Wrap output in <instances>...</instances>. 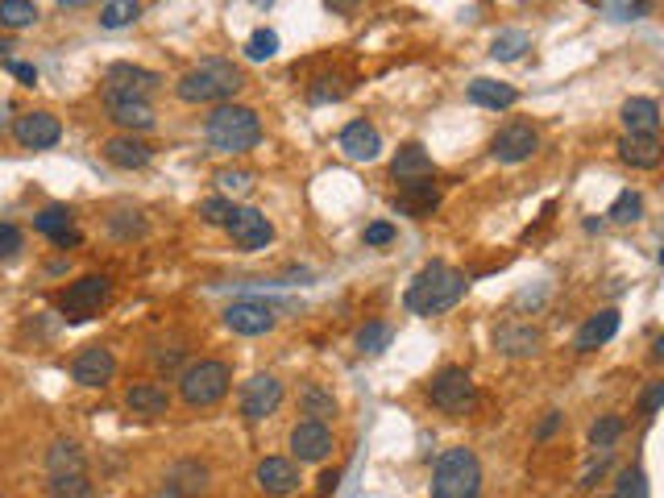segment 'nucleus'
<instances>
[{
    "instance_id": "nucleus-1",
    "label": "nucleus",
    "mask_w": 664,
    "mask_h": 498,
    "mask_svg": "<svg viewBox=\"0 0 664 498\" xmlns=\"http://www.w3.org/2000/svg\"><path fill=\"white\" fill-rule=\"evenodd\" d=\"M465 291H469V279L461 270H453L445 262H432L411 279L403 303H407L411 316H445L465 299Z\"/></svg>"
},
{
    "instance_id": "nucleus-2",
    "label": "nucleus",
    "mask_w": 664,
    "mask_h": 498,
    "mask_svg": "<svg viewBox=\"0 0 664 498\" xmlns=\"http://www.w3.org/2000/svg\"><path fill=\"white\" fill-rule=\"evenodd\" d=\"M204 137H208V146L216 154H249L258 142H262V121L254 108H245V104H216L212 108V117L204 121Z\"/></svg>"
},
{
    "instance_id": "nucleus-3",
    "label": "nucleus",
    "mask_w": 664,
    "mask_h": 498,
    "mask_svg": "<svg viewBox=\"0 0 664 498\" xmlns=\"http://www.w3.org/2000/svg\"><path fill=\"white\" fill-rule=\"evenodd\" d=\"M241 88H245V75L233 63H225V59H208L200 67H191L175 83V92H179L183 104H229Z\"/></svg>"
},
{
    "instance_id": "nucleus-4",
    "label": "nucleus",
    "mask_w": 664,
    "mask_h": 498,
    "mask_svg": "<svg viewBox=\"0 0 664 498\" xmlns=\"http://www.w3.org/2000/svg\"><path fill=\"white\" fill-rule=\"evenodd\" d=\"M432 498H482V461L474 449H445L432 469Z\"/></svg>"
},
{
    "instance_id": "nucleus-5",
    "label": "nucleus",
    "mask_w": 664,
    "mask_h": 498,
    "mask_svg": "<svg viewBox=\"0 0 664 498\" xmlns=\"http://www.w3.org/2000/svg\"><path fill=\"white\" fill-rule=\"evenodd\" d=\"M229 386H233V370L225 362H212V357H204V362H191L179 378V395L183 403L191 407H212L229 395Z\"/></svg>"
},
{
    "instance_id": "nucleus-6",
    "label": "nucleus",
    "mask_w": 664,
    "mask_h": 498,
    "mask_svg": "<svg viewBox=\"0 0 664 498\" xmlns=\"http://www.w3.org/2000/svg\"><path fill=\"white\" fill-rule=\"evenodd\" d=\"M428 399H432V407H440L445 415H465L469 407L478 403V386H474V378H469L461 366H445V370L432 378Z\"/></svg>"
},
{
    "instance_id": "nucleus-7",
    "label": "nucleus",
    "mask_w": 664,
    "mask_h": 498,
    "mask_svg": "<svg viewBox=\"0 0 664 498\" xmlns=\"http://www.w3.org/2000/svg\"><path fill=\"white\" fill-rule=\"evenodd\" d=\"M108 291H113V283H108L104 274H83V279H75V283L63 291L59 308H63L67 320H88V316H96V312L104 308Z\"/></svg>"
},
{
    "instance_id": "nucleus-8",
    "label": "nucleus",
    "mask_w": 664,
    "mask_h": 498,
    "mask_svg": "<svg viewBox=\"0 0 664 498\" xmlns=\"http://www.w3.org/2000/svg\"><path fill=\"white\" fill-rule=\"evenodd\" d=\"M162 83L158 71H146L137 63H113L104 71V96H121V100H146Z\"/></svg>"
},
{
    "instance_id": "nucleus-9",
    "label": "nucleus",
    "mask_w": 664,
    "mask_h": 498,
    "mask_svg": "<svg viewBox=\"0 0 664 498\" xmlns=\"http://www.w3.org/2000/svg\"><path fill=\"white\" fill-rule=\"evenodd\" d=\"M536 150H540V133H536L528 121H511L507 129H498L494 142H490V154H494L498 162H507V166L528 162Z\"/></svg>"
},
{
    "instance_id": "nucleus-10",
    "label": "nucleus",
    "mask_w": 664,
    "mask_h": 498,
    "mask_svg": "<svg viewBox=\"0 0 664 498\" xmlns=\"http://www.w3.org/2000/svg\"><path fill=\"white\" fill-rule=\"evenodd\" d=\"M283 403V382L274 374H254L241 386V415L245 420H266Z\"/></svg>"
},
{
    "instance_id": "nucleus-11",
    "label": "nucleus",
    "mask_w": 664,
    "mask_h": 498,
    "mask_svg": "<svg viewBox=\"0 0 664 498\" xmlns=\"http://www.w3.org/2000/svg\"><path fill=\"white\" fill-rule=\"evenodd\" d=\"M13 137L21 150H50V146H59L63 121L54 113H21L13 121Z\"/></svg>"
},
{
    "instance_id": "nucleus-12",
    "label": "nucleus",
    "mask_w": 664,
    "mask_h": 498,
    "mask_svg": "<svg viewBox=\"0 0 664 498\" xmlns=\"http://www.w3.org/2000/svg\"><path fill=\"white\" fill-rule=\"evenodd\" d=\"M117 374V357L113 349H104V345H88V349H79L75 353V362H71V378L79 386H88V391H96V386H108Z\"/></svg>"
},
{
    "instance_id": "nucleus-13",
    "label": "nucleus",
    "mask_w": 664,
    "mask_h": 498,
    "mask_svg": "<svg viewBox=\"0 0 664 498\" xmlns=\"http://www.w3.org/2000/svg\"><path fill=\"white\" fill-rule=\"evenodd\" d=\"M229 237H233V245L237 249H245V254H254V249H266L270 245V237H274V225L258 212V208H233V216H229Z\"/></svg>"
},
{
    "instance_id": "nucleus-14",
    "label": "nucleus",
    "mask_w": 664,
    "mask_h": 498,
    "mask_svg": "<svg viewBox=\"0 0 664 498\" xmlns=\"http://www.w3.org/2000/svg\"><path fill=\"white\" fill-rule=\"evenodd\" d=\"M225 328L237 332V337H262V332L274 328V312L262 299H237L225 308Z\"/></svg>"
},
{
    "instance_id": "nucleus-15",
    "label": "nucleus",
    "mask_w": 664,
    "mask_h": 498,
    "mask_svg": "<svg viewBox=\"0 0 664 498\" xmlns=\"http://www.w3.org/2000/svg\"><path fill=\"white\" fill-rule=\"evenodd\" d=\"M332 449V428L328 424H320V420H303V424H295V432H291V453L299 457V461H324Z\"/></svg>"
},
{
    "instance_id": "nucleus-16",
    "label": "nucleus",
    "mask_w": 664,
    "mask_h": 498,
    "mask_svg": "<svg viewBox=\"0 0 664 498\" xmlns=\"http://www.w3.org/2000/svg\"><path fill=\"white\" fill-rule=\"evenodd\" d=\"M34 229L42 237H50L54 245H63V249H75L79 245V229H75V212L63 208V204H50L34 216Z\"/></svg>"
},
{
    "instance_id": "nucleus-17",
    "label": "nucleus",
    "mask_w": 664,
    "mask_h": 498,
    "mask_svg": "<svg viewBox=\"0 0 664 498\" xmlns=\"http://www.w3.org/2000/svg\"><path fill=\"white\" fill-rule=\"evenodd\" d=\"M341 150L353 162H374L382 154V137H378V129L370 121H349L341 129Z\"/></svg>"
},
{
    "instance_id": "nucleus-18",
    "label": "nucleus",
    "mask_w": 664,
    "mask_h": 498,
    "mask_svg": "<svg viewBox=\"0 0 664 498\" xmlns=\"http://www.w3.org/2000/svg\"><path fill=\"white\" fill-rule=\"evenodd\" d=\"M258 486L266 490V494H274V498H287V494H295L299 490V469H295V461H287V457H266L262 465H258Z\"/></svg>"
},
{
    "instance_id": "nucleus-19",
    "label": "nucleus",
    "mask_w": 664,
    "mask_h": 498,
    "mask_svg": "<svg viewBox=\"0 0 664 498\" xmlns=\"http://www.w3.org/2000/svg\"><path fill=\"white\" fill-rule=\"evenodd\" d=\"M619 158H623L627 166H635V171H656L660 158H664L660 137H656V133H623Z\"/></svg>"
},
{
    "instance_id": "nucleus-20",
    "label": "nucleus",
    "mask_w": 664,
    "mask_h": 498,
    "mask_svg": "<svg viewBox=\"0 0 664 498\" xmlns=\"http://www.w3.org/2000/svg\"><path fill=\"white\" fill-rule=\"evenodd\" d=\"M104 158L113 162V166H121V171H142V166L154 158V150L142 142V137L125 133V137H108V142H104Z\"/></svg>"
},
{
    "instance_id": "nucleus-21",
    "label": "nucleus",
    "mask_w": 664,
    "mask_h": 498,
    "mask_svg": "<svg viewBox=\"0 0 664 498\" xmlns=\"http://www.w3.org/2000/svg\"><path fill=\"white\" fill-rule=\"evenodd\" d=\"M436 204H440V191H436L432 175H428V179H407L403 191L395 196V208H399L403 216H432Z\"/></svg>"
},
{
    "instance_id": "nucleus-22",
    "label": "nucleus",
    "mask_w": 664,
    "mask_h": 498,
    "mask_svg": "<svg viewBox=\"0 0 664 498\" xmlns=\"http://www.w3.org/2000/svg\"><path fill=\"white\" fill-rule=\"evenodd\" d=\"M104 104H108V117H113L121 129H129V133H146V129H154V108H150V100L104 96Z\"/></svg>"
},
{
    "instance_id": "nucleus-23",
    "label": "nucleus",
    "mask_w": 664,
    "mask_h": 498,
    "mask_svg": "<svg viewBox=\"0 0 664 498\" xmlns=\"http://www.w3.org/2000/svg\"><path fill=\"white\" fill-rule=\"evenodd\" d=\"M619 332V312L615 308H602L598 316H590L586 324L577 328V337H573V349L577 353H594L598 345H606Z\"/></svg>"
},
{
    "instance_id": "nucleus-24",
    "label": "nucleus",
    "mask_w": 664,
    "mask_h": 498,
    "mask_svg": "<svg viewBox=\"0 0 664 498\" xmlns=\"http://www.w3.org/2000/svg\"><path fill=\"white\" fill-rule=\"evenodd\" d=\"M494 349L507 357H532L540 349V332L532 324H503L494 332Z\"/></svg>"
},
{
    "instance_id": "nucleus-25",
    "label": "nucleus",
    "mask_w": 664,
    "mask_h": 498,
    "mask_svg": "<svg viewBox=\"0 0 664 498\" xmlns=\"http://www.w3.org/2000/svg\"><path fill=\"white\" fill-rule=\"evenodd\" d=\"M125 407L133 415H166L171 411V395H166V386H158V382H133L125 391Z\"/></svg>"
},
{
    "instance_id": "nucleus-26",
    "label": "nucleus",
    "mask_w": 664,
    "mask_h": 498,
    "mask_svg": "<svg viewBox=\"0 0 664 498\" xmlns=\"http://www.w3.org/2000/svg\"><path fill=\"white\" fill-rule=\"evenodd\" d=\"M391 175H395L399 183H407V179H428V175H432V158H428V150H424L420 142L399 146V154L391 158Z\"/></svg>"
},
{
    "instance_id": "nucleus-27",
    "label": "nucleus",
    "mask_w": 664,
    "mask_h": 498,
    "mask_svg": "<svg viewBox=\"0 0 664 498\" xmlns=\"http://www.w3.org/2000/svg\"><path fill=\"white\" fill-rule=\"evenodd\" d=\"M619 117H623L627 133H656L660 129V104L648 96H631Z\"/></svg>"
},
{
    "instance_id": "nucleus-28",
    "label": "nucleus",
    "mask_w": 664,
    "mask_h": 498,
    "mask_svg": "<svg viewBox=\"0 0 664 498\" xmlns=\"http://www.w3.org/2000/svg\"><path fill=\"white\" fill-rule=\"evenodd\" d=\"M469 100L498 113V108H515L519 92L511 88V83H498V79H474V83H469Z\"/></svg>"
},
{
    "instance_id": "nucleus-29",
    "label": "nucleus",
    "mask_w": 664,
    "mask_h": 498,
    "mask_svg": "<svg viewBox=\"0 0 664 498\" xmlns=\"http://www.w3.org/2000/svg\"><path fill=\"white\" fill-rule=\"evenodd\" d=\"M299 407L308 420H328V415H337V399H332V391H324L320 382H303L299 386Z\"/></svg>"
},
{
    "instance_id": "nucleus-30",
    "label": "nucleus",
    "mask_w": 664,
    "mask_h": 498,
    "mask_svg": "<svg viewBox=\"0 0 664 498\" xmlns=\"http://www.w3.org/2000/svg\"><path fill=\"white\" fill-rule=\"evenodd\" d=\"M46 465H50V474H79L88 461H83V449L75 440H54L50 453H46Z\"/></svg>"
},
{
    "instance_id": "nucleus-31",
    "label": "nucleus",
    "mask_w": 664,
    "mask_h": 498,
    "mask_svg": "<svg viewBox=\"0 0 664 498\" xmlns=\"http://www.w3.org/2000/svg\"><path fill=\"white\" fill-rule=\"evenodd\" d=\"M38 21L34 0H0V30H30Z\"/></svg>"
},
{
    "instance_id": "nucleus-32",
    "label": "nucleus",
    "mask_w": 664,
    "mask_h": 498,
    "mask_svg": "<svg viewBox=\"0 0 664 498\" xmlns=\"http://www.w3.org/2000/svg\"><path fill=\"white\" fill-rule=\"evenodd\" d=\"M137 13H142V0H104L100 25L104 30H125V25L137 21Z\"/></svg>"
},
{
    "instance_id": "nucleus-33",
    "label": "nucleus",
    "mask_w": 664,
    "mask_h": 498,
    "mask_svg": "<svg viewBox=\"0 0 664 498\" xmlns=\"http://www.w3.org/2000/svg\"><path fill=\"white\" fill-rule=\"evenodd\" d=\"M92 482H88V469L79 474H50V498H92Z\"/></svg>"
},
{
    "instance_id": "nucleus-34",
    "label": "nucleus",
    "mask_w": 664,
    "mask_h": 498,
    "mask_svg": "<svg viewBox=\"0 0 664 498\" xmlns=\"http://www.w3.org/2000/svg\"><path fill=\"white\" fill-rule=\"evenodd\" d=\"M528 46H532V38L523 34V30H503V34L490 42V54H494L498 63H511V59H519V54L528 50Z\"/></svg>"
},
{
    "instance_id": "nucleus-35",
    "label": "nucleus",
    "mask_w": 664,
    "mask_h": 498,
    "mask_svg": "<svg viewBox=\"0 0 664 498\" xmlns=\"http://www.w3.org/2000/svg\"><path fill=\"white\" fill-rule=\"evenodd\" d=\"M623 432H627V420H623V415H598L594 428H590V445H594V449H611Z\"/></svg>"
},
{
    "instance_id": "nucleus-36",
    "label": "nucleus",
    "mask_w": 664,
    "mask_h": 498,
    "mask_svg": "<svg viewBox=\"0 0 664 498\" xmlns=\"http://www.w3.org/2000/svg\"><path fill=\"white\" fill-rule=\"evenodd\" d=\"M606 216H611L615 225H635V220L644 216V196H640V191H619Z\"/></svg>"
},
{
    "instance_id": "nucleus-37",
    "label": "nucleus",
    "mask_w": 664,
    "mask_h": 498,
    "mask_svg": "<svg viewBox=\"0 0 664 498\" xmlns=\"http://www.w3.org/2000/svg\"><path fill=\"white\" fill-rule=\"evenodd\" d=\"M391 337H395V328L374 320V324H366L362 332H357V349H362V353H382L386 345H391Z\"/></svg>"
},
{
    "instance_id": "nucleus-38",
    "label": "nucleus",
    "mask_w": 664,
    "mask_h": 498,
    "mask_svg": "<svg viewBox=\"0 0 664 498\" xmlns=\"http://www.w3.org/2000/svg\"><path fill=\"white\" fill-rule=\"evenodd\" d=\"M245 54L254 63L274 59V54H279V34H274V30H254V34H249V42H245Z\"/></svg>"
},
{
    "instance_id": "nucleus-39",
    "label": "nucleus",
    "mask_w": 664,
    "mask_h": 498,
    "mask_svg": "<svg viewBox=\"0 0 664 498\" xmlns=\"http://www.w3.org/2000/svg\"><path fill=\"white\" fill-rule=\"evenodd\" d=\"M615 498H648V478L644 469H623V474L615 478Z\"/></svg>"
},
{
    "instance_id": "nucleus-40",
    "label": "nucleus",
    "mask_w": 664,
    "mask_h": 498,
    "mask_svg": "<svg viewBox=\"0 0 664 498\" xmlns=\"http://www.w3.org/2000/svg\"><path fill=\"white\" fill-rule=\"evenodd\" d=\"M200 216L208 220V225H229L233 204L225 196H208V200H200Z\"/></svg>"
},
{
    "instance_id": "nucleus-41",
    "label": "nucleus",
    "mask_w": 664,
    "mask_h": 498,
    "mask_svg": "<svg viewBox=\"0 0 664 498\" xmlns=\"http://www.w3.org/2000/svg\"><path fill=\"white\" fill-rule=\"evenodd\" d=\"M25 249V237L17 225H0V262H13Z\"/></svg>"
},
{
    "instance_id": "nucleus-42",
    "label": "nucleus",
    "mask_w": 664,
    "mask_h": 498,
    "mask_svg": "<svg viewBox=\"0 0 664 498\" xmlns=\"http://www.w3.org/2000/svg\"><path fill=\"white\" fill-rule=\"evenodd\" d=\"M216 183L229 187V191H249V187H254V175H249V171H220Z\"/></svg>"
},
{
    "instance_id": "nucleus-43",
    "label": "nucleus",
    "mask_w": 664,
    "mask_h": 498,
    "mask_svg": "<svg viewBox=\"0 0 664 498\" xmlns=\"http://www.w3.org/2000/svg\"><path fill=\"white\" fill-rule=\"evenodd\" d=\"M660 403H664V382H648V391H644V399H640V411L652 420V415L660 411Z\"/></svg>"
},
{
    "instance_id": "nucleus-44",
    "label": "nucleus",
    "mask_w": 664,
    "mask_h": 498,
    "mask_svg": "<svg viewBox=\"0 0 664 498\" xmlns=\"http://www.w3.org/2000/svg\"><path fill=\"white\" fill-rule=\"evenodd\" d=\"M366 245H391L395 241V229L391 225H386V220H374V225H366Z\"/></svg>"
},
{
    "instance_id": "nucleus-45",
    "label": "nucleus",
    "mask_w": 664,
    "mask_h": 498,
    "mask_svg": "<svg viewBox=\"0 0 664 498\" xmlns=\"http://www.w3.org/2000/svg\"><path fill=\"white\" fill-rule=\"evenodd\" d=\"M5 71H9L13 79H21L25 88H34V83H38V71H34L30 63H13V59H9V63H5Z\"/></svg>"
},
{
    "instance_id": "nucleus-46",
    "label": "nucleus",
    "mask_w": 664,
    "mask_h": 498,
    "mask_svg": "<svg viewBox=\"0 0 664 498\" xmlns=\"http://www.w3.org/2000/svg\"><path fill=\"white\" fill-rule=\"evenodd\" d=\"M561 420H565V415H561V411H548V415H544V420H540V428H536V440H548L552 432H557V428H561Z\"/></svg>"
},
{
    "instance_id": "nucleus-47",
    "label": "nucleus",
    "mask_w": 664,
    "mask_h": 498,
    "mask_svg": "<svg viewBox=\"0 0 664 498\" xmlns=\"http://www.w3.org/2000/svg\"><path fill=\"white\" fill-rule=\"evenodd\" d=\"M357 5H362V0H328V9H337V13H349Z\"/></svg>"
},
{
    "instance_id": "nucleus-48",
    "label": "nucleus",
    "mask_w": 664,
    "mask_h": 498,
    "mask_svg": "<svg viewBox=\"0 0 664 498\" xmlns=\"http://www.w3.org/2000/svg\"><path fill=\"white\" fill-rule=\"evenodd\" d=\"M320 490H324V494L337 490V474H324V478H320Z\"/></svg>"
},
{
    "instance_id": "nucleus-49",
    "label": "nucleus",
    "mask_w": 664,
    "mask_h": 498,
    "mask_svg": "<svg viewBox=\"0 0 664 498\" xmlns=\"http://www.w3.org/2000/svg\"><path fill=\"white\" fill-rule=\"evenodd\" d=\"M83 5H92V0H59V9H83Z\"/></svg>"
},
{
    "instance_id": "nucleus-50",
    "label": "nucleus",
    "mask_w": 664,
    "mask_h": 498,
    "mask_svg": "<svg viewBox=\"0 0 664 498\" xmlns=\"http://www.w3.org/2000/svg\"><path fill=\"white\" fill-rule=\"evenodd\" d=\"M9 50H13V42H9V38H0V59H5Z\"/></svg>"
},
{
    "instance_id": "nucleus-51",
    "label": "nucleus",
    "mask_w": 664,
    "mask_h": 498,
    "mask_svg": "<svg viewBox=\"0 0 664 498\" xmlns=\"http://www.w3.org/2000/svg\"><path fill=\"white\" fill-rule=\"evenodd\" d=\"M611 498H615V494H611Z\"/></svg>"
}]
</instances>
